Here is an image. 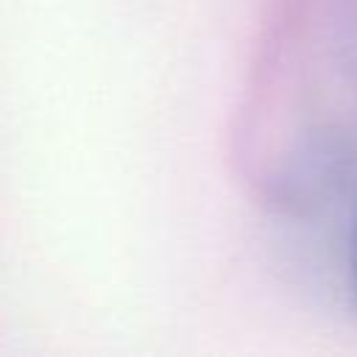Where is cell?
Segmentation results:
<instances>
[{
  "mask_svg": "<svg viewBox=\"0 0 357 357\" xmlns=\"http://www.w3.org/2000/svg\"><path fill=\"white\" fill-rule=\"evenodd\" d=\"M349 284H351V296H354V307H357V209H354L351 234H349Z\"/></svg>",
  "mask_w": 357,
  "mask_h": 357,
  "instance_id": "1",
  "label": "cell"
}]
</instances>
